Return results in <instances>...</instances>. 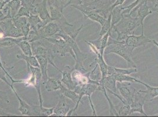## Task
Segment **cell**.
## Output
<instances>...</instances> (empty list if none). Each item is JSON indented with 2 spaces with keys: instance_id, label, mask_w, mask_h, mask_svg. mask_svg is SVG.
I'll return each mask as SVG.
<instances>
[{
  "instance_id": "cell-1",
  "label": "cell",
  "mask_w": 158,
  "mask_h": 117,
  "mask_svg": "<svg viewBox=\"0 0 158 117\" xmlns=\"http://www.w3.org/2000/svg\"><path fill=\"white\" fill-rule=\"evenodd\" d=\"M133 52V50L132 48L126 44L113 42L107 43L104 54L106 55H109L111 53L116 54L125 60L131 67H136V65L132 58Z\"/></svg>"
},
{
  "instance_id": "cell-2",
  "label": "cell",
  "mask_w": 158,
  "mask_h": 117,
  "mask_svg": "<svg viewBox=\"0 0 158 117\" xmlns=\"http://www.w3.org/2000/svg\"><path fill=\"white\" fill-rule=\"evenodd\" d=\"M139 26H140V22L136 17L132 16L130 13L123 14L122 19L112 26V32L118 31L126 35H131Z\"/></svg>"
},
{
  "instance_id": "cell-3",
  "label": "cell",
  "mask_w": 158,
  "mask_h": 117,
  "mask_svg": "<svg viewBox=\"0 0 158 117\" xmlns=\"http://www.w3.org/2000/svg\"><path fill=\"white\" fill-rule=\"evenodd\" d=\"M48 42L51 45L50 49L54 54L59 55L60 56H65L67 54H70L76 60V55L71 47L66 41L61 37L54 35L52 37L43 39Z\"/></svg>"
},
{
  "instance_id": "cell-4",
  "label": "cell",
  "mask_w": 158,
  "mask_h": 117,
  "mask_svg": "<svg viewBox=\"0 0 158 117\" xmlns=\"http://www.w3.org/2000/svg\"><path fill=\"white\" fill-rule=\"evenodd\" d=\"M98 85L92 83H87L85 85H76L74 91H76L79 95V101L81 103V99L83 96H86L89 98V100L90 102V105L93 111V115L97 116L96 110L94 108V104L93 103L91 96L94 91L98 90Z\"/></svg>"
},
{
  "instance_id": "cell-5",
  "label": "cell",
  "mask_w": 158,
  "mask_h": 117,
  "mask_svg": "<svg viewBox=\"0 0 158 117\" xmlns=\"http://www.w3.org/2000/svg\"><path fill=\"white\" fill-rule=\"evenodd\" d=\"M48 11L53 21L57 22L60 25L65 26H73L70 24L63 15V12L60 9L54 2V0H47Z\"/></svg>"
},
{
  "instance_id": "cell-6",
  "label": "cell",
  "mask_w": 158,
  "mask_h": 117,
  "mask_svg": "<svg viewBox=\"0 0 158 117\" xmlns=\"http://www.w3.org/2000/svg\"><path fill=\"white\" fill-rule=\"evenodd\" d=\"M59 101L54 107V113L59 117L66 116L69 111L75 107L76 104L62 94L59 93Z\"/></svg>"
},
{
  "instance_id": "cell-7",
  "label": "cell",
  "mask_w": 158,
  "mask_h": 117,
  "mask_svg": "<svg viewBox=\"0 0 158 117\" xmlns=\"http://www.w3.org/2000/svg\"><path fill=\"white\" fill-rule=\"evenodd\" d=\"M153 13L151 9L148 5L147 1L143 3H140L135 7L130 13V15L133 16L136 13V17L138 19L141 26L142 33L143 34V21L145 18L149 15Z\"/></svg>"
},
{
  "instance_id": "cell-8",
  "label": "cell",
  "mask_w": 158,
  "mask_h": 117,
  "mask_svg": "<svg viewBox=\"0 0 158 117\" xmlns=\"http://www.w3.org/2000/svg\"><path fill=\"white\" fill-rule=\"evenodd\" d=\"M1 26L4 32V37L19 38L23 37L19 29L14 25L12 19H7L0 22Z\"/></svg>"
},
{
  "instance_id": "cell-9",
  "label": "cell",
  "mask_w": 158,
  "mask_h": 117,
  "mask_svg": "<svg viewBox=\"0 0 158 117\" xmlns=\"http://www.w3.org/2000/svg\"><path fill=\"white\" fill-rule=\"evenodd\" d=\"M125 44L131 47L134 51L136 47L140 46H145L149 43L152 42V39H150L145 36L143 34L140 35H126L124 40Z\"/></svg>"
},
{
  "instance_id": "cell-10",
  "label": "cell",
  "mask_w": 158,
  "mask_h": 117,
  "mask_svg": "<svg viewBox=\"0 0 158 117\" xmlns=\"http://www.w3.org/2000/svg\"><path fill=\"white\" fill-rule=\"evenodd\" d=\"M145 102L146 101L143 94L139 92V90H136L133 96L132 103L130 105L131 115L133 113L138 112L144 116H148L143 109Z\"/></svg>"
},
{
  "instance_id": "cell-11",
  "label": "cell",
  "mask_w": 158,
  "mask_h": 117,
  "mask_svg": "<svg viewBox=\"0 0 158 117\" xmlns=\"http://www.w3.org/2000/svg\"><path fill=\"white\" fill-rule=\"evenodd\" d=\"M116 87L120 95L126 102L131 105L133 101V96L136 90L132 85L130 82H117Z\"/></svg>"
},
{
  "instance_id": "cell-12",
  "label": "cell",
  "mask_w": 158,
  "mask_h": 117,
  "mask_svg": "<svg viewBox=\"0 0 158 117\" xmlns=\"http://www.w3.org/2000/svg\"><path fill=\"white\" fill-rule=\"evenodd\" d=\"M63 28L56 21H51L38 31L41 39H46L54 36Z\"/></svg>"
},
{
  "instance_id": "cell-13",
  "label": "cell",
  "mask_w": 158,
  "mask_h": 117,
  "mask_svg": "<svg viewBox=\"0 0 158 117\" xmlns=\"http://www.w3.org/2000/svg\"><path fill=\"white\" fill-rule=\"evenodd\" d=\"M47 0H40L39 1H37V0H36L34 5L37 14L39 15L40 18L47 24L48 22L53 21L50 17L48 9L47 8Z\"/></svg>"
},
{
  "instance_id": "cell-14",
  "label": "cell",
  "mask_w": 158,
  "mask_h": 117,
  "mask_svg": "<svg viewBox=\"0 0 158 117\" xmlns=\"http://www.w3.org/2000/svg\"><path fill=\"white\" fill-rule=\"evenodd\" d=\"M65 68H66V70L64 71L60 70L59 68L57 69V70H58L62 74V78L61 81L63 83V84L66 85L68 89L74 90L76 86L74 81L73 80L72 75V72L74 69V66L73 67L66 66Z\"/></svg>"
},
{
  "instance_id": "cell-15",
  "label": "cell",
  "mask_w": 158,
  "mask_h": 117,
  "mask_svg": "<svg viewBox=\"0 0 158 117\" xmlns=\"http://www.w3.org/2000/svg\"><path fill=\"white\" fill-rule=\"evenodd\" d=\"M139 84L143 85L146 88V90H139V92L143 94L146 101L150 102L153 101L155 98L158 97V86H152L142 81L141 80H140Z\"/></svg>"
},
{
  "instance_id": "cell-16",
  "label": "cell",
  "mask_w": 158,
  "mask_h": 117,
  "mask_svg": "<svg viewBox=\"0 0 158 117\" xmlns=\"http://www.w3.org/2000/svg\"><path fill=\"white\" fill-rule=\"evenodd\" d=\"M58 91H59V93L62 94L66 97L71 100L74 103L76 104L75 107L73 109V110L74 112L77 109V108L79 107V104L80 103V102L79 101V94L76 91L68 89L66 85H62L60 89Z\"/></svg>"
},
{
  "instance_id": "cell-17",
  "label": "cell",
  "mask_w": 158,
  "mask_h": 117,
  "mask_svg": "<svg viewBox=\"0 0 158 117\" xmlns=\"http://www.w3.org/2000/svg\"><path fill=\"white\" fill-rule=\"evenodd\" d=\"M13 84H11L10 87L12 89V90L15 94L16 97L17 98L19 103H20V107L18 108V110L20 111L22 115H27V116H31V113H32V110H33V105H30L29 104H27L25 101L22 100L20 98L19 95L17 92L16 90H15Z\"/></svg>"
},
{
  "instance_id": "cell-18",
  "label": "cell",
  "mask_w": 158,
  "mask_h": 117,
  "mask_svg": "<svg viewBox=\"0 0 158 117\" xmlns=\"http://www.w3.org/2000/svg\"><path fill=\"white\" fill-rule=\"evenodd\" d=\"M13 40L15 43L16 46H18L21 49L22 52L26 55H33V51L31 45L29 42L26 40L25 37H21L19 38H13Z\"/></svg>"
},
{
  "instance_id": "cell-19",
  "label": "cell",
  "mask_w": 158,
  "mask_h": 117,
  "mask_svg": "<svg viewBox=\"0 0 158 117\" xmlns=\"http://www.w3.org/2000/svg\"><path fill=\"white\" fill-rule=\"evenodd\" d=\"M39 63L40 69L41 70V74H42V83L45 85L46 83L47 79L48 78L47 70H48V60L46 56H35Z\"/></svg>"
},
{
  "instance_id": "cell-20",
  "label": "cell",
  "mask_w": 158,
  "mask_h": 117,
  "mask_svg": "<svg viewBox=\"0 0 158 117\" xmlns=\"http://www.w3.org/2000/svg\"><path fill=\"white\" fill-rule=\"evenodd\" d=\"M117 81L113 75H107L105 77L101 78L99 81L100 85H103L106 90H110L114 92L117 91Z\"/></svg>"
},
{
  "instance_id": "cell-21",
  "label": "cell",
  "mask_w": 158,
  "mask_h": 117,
  "mask_svg": "<svg viewBox=\"0 0 158 117\" xmlns=\"http://www.w3.org/2000/svg\"><path fill=\"white\" fill-rule=\"evenodd\" d=\"M138 72L136 67H129L127 69H123L113 67L112 66H108L107 75H114V74H126L130 75L133 73Z\"/></svg>"
},
{
  "instance_id": "cell-22",
  "label": "cell",
  "mask_w": 158,
  "mask_h": 117,
  "mask_svg": "<svg viewBox=\"0 0 158 117\" xmlns=\"http://www.w3.org/2000/svg\"><path fill=\"white\" fill-rule=\"evenodd\" d=\"M63 85L59 79L49 77L47 79L46 85V89L47 92L59 91L62 85Z\"/></svg>"
},
{
  "instance_id": "cell-23",
  "label": "cell",
  "mask_w": 158,
  "mask_h": 117,
  "mask_svg": "<svg viewBox=\"0 0 158 117\" xmlns=\"http://www.w3.org/2000/svg\"><path fill=\"white\" fill-rule=\"evenodd\" d=\"M98 91H101L103 93V94L105 97L106 100L108 102V104L109 105V110H109L110 115V116H119L116 107L114 105V104H113V103H112L111 100L110 99V98L108 97V95H107V90H106L105 87L103 85H99V87H98Z\"/></svg>"
},
{
  "instance_id": "cell-24",
  "label": "cell",
  "mask_w": 158,
  "mask_h": 117,
  "mask_svg": "<svg viewBox=\"0 0 158 117\" xmlns=\"http://www.w3.org/2000/svg\"><path fill=\"white\" fill-rule=\"evenodd\" d=\"M17 58L19 60H23L26 61L27 65L40 68L39 63L38 62V60L34 55H26L23 53L17 55Z\"/></svg>"
},
{
  "instance_id": "cell-25",
  "label": "cell",
  "mask_w": 158,
  "mask_h": 117,
  "mask_svg": "<svg viewBox=\"0 0 158 117\" xmlns=\"http://www.w3.org/2000/svg\"><path fill=\"white\" fill-rule=\"evenodd\" d=\"M7 76L10 78V79L12 81V84H14L15 83H20V82H23L22 80L21 81H17V80H14L13 78L11 77V76L9 74V73H8L7 70L5 69L4 66L2 64V61L1 60V58H0V79L1 80H2L4 82H5L7 85H8L10 87L11 86V84H10L7 78Z\"/></svg>"
},
{
  "instance_id": "cell-26",
  "label": "cell",
  "mask_w": 158,
  "mask_h": 117,
  "mask_svg": "<svg viewBox=\"0 0 158 117\" xmlns=\"http://www.w3.org/2000/svg\"><path fill=\"white\" fill-rule=\"evenodd\" d=\"M119 116H129L131 114V105L128 104L125 100L120 101V104L117 110Z\"/></svg>"
},
{
  "instance_id": "cell-27",
  "label": "cell",
  "mask_w": 158,
  "mask_h": 117,
  "mask_svg": "<svg viewBox=\"0 0 158 117\" xmlns=\"http://www.w3.org/2000/svg\"><path fill=\"white\" fill-rule=\"evenodd\" d=\"M7 5L13 18L15 17L19 10L22 6L21 0H11L7 3Z\"/></svg>"
},
{
  "instance_id": "cell-28",
  "label": "cell",
  "mask_w": 158,
  "mask_h": 117,
  "mask_svg": "<svg viewBox=\"0 0 158 117\" xmlns=\"http://www.w3.org/2000/svg\"><path fill=\"white\" fill-rule=\"evenodd\" d=\"M112 13H109L106 20L105 23L102 26L100 31L99 33V38H101L109 30L112 28Z\"/></svg>"
},
{
  "instance_id": "cell-29",
  "label": "cell",
  "mask_w": 158,
  "mask_h": 117,
  "mask_svg": "<svg viewBox=\"0 0 158 117\" xmlns=\"http://www.w3.org/2000/svg\"><path fill=\"white\" fill-rule=\"evenodd\" d=\"M116 78L117 82H130L131 83H139L140 80L131 77L129 75L126 74H114L113 75Z\"/></svg>"
},
{
  "instance_id": "cell-30",
  "label": "cell",
  "mask_w": 158,
  "mask_h": 117,
  "mask_svg": "<svg viewBox=\"0 0 158 117\" xmlns=\"http://www.w3.org/2000/svg\"><path fill=\"white\" fill-rule=\"evenodd\" d=\"M28 20L31 29L37 30L40 24L43 21L37 14H31V15L28 18Z\"/></svg>"
},
{
  "instance_id": "cell-31",
  "label": "cell",
  "mask_w": 158,
  "mask_h": 117,
  "mask_svg": "<svg viewBox=\"0 0 158 117\" xmlns=\"http://www.w3.org/2000/svg\"><path fill=\"white\" fill-rule=\"evenodd\" d=\"M90 78L94 81H99L102 78V72L100 70V67L98 63L93 68L92 70H90Z\"/></svg>"
},
{
  "instance_id": "cell-32",
  "label": "cell",
  "mask_w": 158,
  "mask_h": 117,
  "mask_svg": "<svg viewBox=\"0 0 158 117\" xmlns=\"http://www.w3.org/2000/svg\"><path fill=\"white\" fill-rule=\"evenodd\" d=\"M12 20L13 22L14 25L20 30L23 26H24L28 23V18L25 17H14Z\"/></svg>"
},
{
  "instance_id": "cell-33",
  "label": "cell",
  "mask_w": 158,
  "mask_h": 117,
  "mask_svg": "<svg viewBox=\"0 0 158 117\" xmlns=\"http://www.w3.org/2000/svg\"><path fill=\"white\" fill-rule=\"evenodd\" d=\"M16 45L13 40V38L9 37H4L0 38V47H6L11 48L15 46Z\"/></svg>"
},
{
  "instance_id": "cell-34",
  "label": "cell",
  "mask_w": 158,
  "mask_h": 117,
  "mask_svg": "<svg viewBox=\"0 0 158 117\" xmlns=\"http://www.w3.org/2000/svg\"><path fill=\"white\" fill-rule=\"evenodd\" d=\"M54 107L46 108L44 107H40V116L42 117H49L54 113Z\"/></svg>"
},
{
  "instance_id": "cell-35",
  "label": "cell",
  "mask_w": 158,
  "mask_h": 117,
  "mask_svg": "<svg viewBox=\"0 0 158 117\" xmlns=\"http://www.w3.org/2000/svg\"><path fill=\"white\" fill-rule=\"evenodd\" d=\"M30 15H31V13L30 10L28 8H27L26 7L21 6L15 17H25L28 18Z\"/></svg>"
},
{
  "instance_id": "cell-36",
  "label": "cell",
  "mask_w": 158,
  "mask_h": 117,
  "mask_svg": "<svg viewBox=\"0 0 158 117\" xmlns=\"http://www.w3.org/2000/svg\"><path fill=\"white\" fill-rule=\"evenodd\" d=\"M69 0H54V2L57 7L63 12V9L66 8V5Z\"/></svg>"
},
{
  "instance_id": "cell-37",
  "label": "cell",
  "mask_w": 158,
  "mask_h": 117,
  "mask_svg": "<svg viewBox=\"0 0 158 117\" xmlns=\"http://www.w3.org/2000/svg\"><path fill=\"white\" fill-rule=\"evenodd\" d=\"M125 1L126 0H116L115 2L112 4V6L107 9V14L109 15V13H110L112 12L113 9L114 7H117V6H122Z\"/></svg>"
},
{
  "instance_id": "cell-38",
  "label": "cell",
  "mask_w": 158,
  "mask_h": 117,
  "mask_svg": "<svg viewBox=\"0 0 158 117\" xmlns=\"http://www.w3.org/2000/svg\"><path fill=\"white\" fill-rule=\"evenodd\" d=\"M0 99L2 100V101L7 102L8 103H10V100L8 97L7 92L5 91H2L1 90H0Z\"/></svg>"
},
{
  "instance_id": "cell-39",
  "label": "cell",
  "mask_w": 158,
  "mask_h": 117,
  "mask_svg": "<svg viewBox=\"0 0 158 117\" xmlns=\"http://www.w3.org/2000/svg\"><path fill=\"white\" fill-rule=\"evenodd\" d=\"M82 4V0H69L66 7L69 6H72V5H81Z\"/></svg>"
},
{
  "instance_id": "cell-40",
  "label": "cell",
  "mask_w": 158,
  "mask_h": 117,
  "mask_svg": "<svg viewBox=\"0 0 158 117\" xmlns=\"http://www.w3.org/2000/svg\"><path fill=\"white\" fill-rule=\"evenodd\" d=\"M7 19H12V18L9 15H6L1 10H0V22H2Z\"/></svg>"
},
{
  "instance_id": "cell-41",
  "label": "cell",
  "mask_w": 158,
  "mask_h": 117,
  "mask_svg": "<svg viewBox=\"0 0 158 117\" xmlns=\"http://www.w3.org/2000/svg\"><path fill=\"white\" fill-rule=\"evenodd\" d=\"M7 1L6 0H4V1H0V10H1L2 9V8L4 7V6L7 4Z\"/></svg>"
},
{
  "instance_id": "cell-42",
  "label": "cell",
  "mask_w": 158,
  "mask_h": 117,
  "mask_svg": "<svg viewBox=\"0 0 158 117\" xmlns=\"http://www.w3.org/2000/svg\"><path fill=\"white\" fill-rule=\"evenodd\" d=\"M152 42L154 44V45L156 46V47H158V42L155 39H152Z\"/></svg>"
},
{
  "instance_id": "cell-43",
  "label": "cell",
  "mask_w": 158,
  "mask_h": 117,
  "mask_svg": "<svg viewBox=\"0 0 158 117\" xmlns=\"http://www.w3.org/2000/svg\"><path fill=\"white\" fill-rule=\"evenodd\" d=\"M0 33H3L4 34L3 31H2V29L1 28V23H0Z\"/></svg>"
},
{
  "instance_id": "cell-44",
  "label": "cell",
  "mask_w": 158,
  "mask_h": 117,
  "mask_svg": "<svg viewBox=\"0 0 158 117\" xmlns=\"http://www.w3.org/2000/svg\"><path fill=\"white\" fill-rule=\"evenodd\" d=\"M155 116H158V114H155Z\"/></svg>"
},
{
  "instance_id": "cell-45",
  "label": "cell",
  "mask_w": 158,
  "mask_h": 117,
  "mask_svg": "<svg viewBox=\"0 0 158 117\" xmlns=\"http://www.w3.org/2000/svg\"><path fill=\"white\" fill-rule=\"evenodd\" d=\"M0 1H4V0H0Z\"/></svg>"
}]
</instances>
